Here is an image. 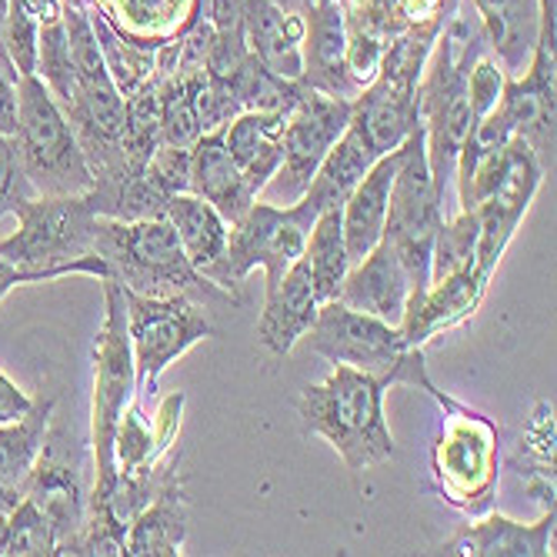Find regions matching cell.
Returning a JSON list of instances; mask_svg holds the SVG:
<instances>
[{"mask_svg": "<svg viewBox=\"0 0 557 557\" xmlns=\"http://www.w3.org/2000/svg\"><path fill=\"white\" fill-rule=\"evenodd\" d=\"M387 384L374 374L334 364L324 384L300 397V418L311 434L324 437L350 471H368L394 458V437L384 421Z\"/></svg>", "mask_w": 557, "mask_h": 557, "instance_id": "6da1fadb", "label": "cell"}, {"mask_svg": "<svg viewBox=\"0 0 557 557\" xmlns=\"http://www.w3.org/2000/svg\"><path fill=\"white\" fill-rule=\"evenodd\" d=\"M14 218L17 231L0 240L4 261L34 271H58L61 277H111L108 264L94 255L97 214L84 194H34L21 200Z\"/></svg>", "mask_w": 557, "mask_h": 557, "instance_id": "7a4b0ae2", "label": "cell"}, {"mask_svg": "<svg viewBox=\"0 0 557 557\" xmlns=\"http://www.w3.org/2000/svg\"><path fill=\"white\" fill-rule=\"evenodd\" d=\"M94 255L108 264V274L137 294H218L208 277H200L168 218L147 221H111L97 218Z\"/></svg>", "mask_w": 557, "mask_h": 557, "instance_id": "3957f363", "label": "cell"}, {"mask_svg": "<svg viewBox=\"0 0 557 557\" xmlns=\"http://www.w3.org/2000/svg\"><path fill=\"white\" fill-rule=\"evenodd\" d=\"M308 344L314 354H321L331 364H344L354 371H364L381 377L387 387L391 384H414L421 391H428L431 397H437L441 391L431 384L428 368H424V354L421 347H411L404 341L400 327L361 314L334 300H324L318 308L314 324L308 327Z\"/></svg>", "mask_w": 557, "mask_h": 557, "instance_id": "277c9868", "label": "cell"}, {"mask_svg": "<svg viewBox=\"0 0 557 557\" xmlns=\"http://www.w3.org/2000/svg\"><path fill=\"white\" fill-rule=\"evenodd\" d=\"M14 144L37 194H87L94 187V171L84 158V147L54 94L37 74H21L17 81Z\"/></svg>", "mask_w": 557, "mask_h": 557, "instance_id": "5b68a950", "label": "cell"}, {"mask_svg": "<svg viewBox=\"0 0 557 557\" xmlns=\"http://www.w3.org/2000/svg\"><path fill=\"white\" fill-rule=\"evenodd\" d=\"M441 221H444V200L428 168L424 127L418 121L414 131L397 147V171H394L387 221H384V237L394 244L404 271H408L411 300H418L431 284V250Z\"/></svg>", "mask_w": 557, "mask_h": 557, "instance_id": "8992f818", "label": "cell"}, {"mask_svg": "<svg viewBox=\"0 0 557 557\" xmlns=\"http://www.w3.org/2000/svg\"><path fill=\"white\" fill-rule=\"evenodd\" d=\"M104 327H100L97 347H94V465H97V484L90 508H100L117 481L114 465V434L121 424V414L137 394V374H134V350L127 334V311H124V290L114 277H104Z\"/></svg>", "mask_w": 557, "mask_h": 557, "instance_id": "52a82bcc", "label": "cell"}, {"mask_svg": "<svg viewBox=\"0 0 557 557\" xmlns=\"http://www.w3.org/2000/svg\"><path fill=\"white\" fill-rule=\"evenodd\" d=\"M318 221V211L308 200H294L290 208H274L264 200H255L250 211L227 227L224 258L211 274V284L221 290H237V284L255 271L264 268L268 284L264 294L281 284L287 268L304 255V240Z\"/></svg>", "mask_w": 557, "mask_h": 557, "instance_id": "ba28073f", "label": "cell"}, {"mask_svg": "<svg viewBox=\"0 0 557 557\" xmlns=\"http://www.w3.org/2000/svg\"><path fill=\"white\" fill-rule=\"evenodd\" d=\"M124 290L127 334L134 350L137 391H154L158 377L187 354L197 341L211 337V321L194 294H168L150 297L131 287Z\"/></svg>", "mask_w": 557, "mask_h": 557, "instance_id": "9c48e42d", "label": "cell"}, {"mask_svg": "<svg viewBox=\"0 0 557 557\" xmlns=\"http://www.w3.org/2000/svg\"><path fill=\"white\" fill-rule=\"evenodd\" d=\"M350 114H354V100L347 97H334L314 87L300 90V97L294 100V108L284 117V134H281L284 154H281L277 174L271 177L284 205H294V200H300V194L308 190L314 171L327 158V150L347 131Z\"/></svg>", "mask_w": 557, "mask_h": 557, "instance_id": "30bf717a", "label": "cell"}, {"mask_svg": "<svg viewBox=\"0 0 557 557\" xmlns=\"http://www.w3.org/2000/svg\"><path fill=\"white\" fill-rule=\"evenodd\" d=\"M497 111L547 171L554 164V40H537L524 77H504Z\"/></svg>", "mask_w": 557, "mask_h": 557, "instance_id": "8fae6325", "label": "cell"}, {"mask_svg": "<svg viewBox=\"0 0 557 557\" xmlns=\"http://www.w3.org/2000/svg\"><path fill=\"white\" fill-rule=\"evenodd\" d=\"M454 414H458V421L447 424L437 441V474L454 500L478 497L474 504H484L494 491V434L481 414H471L458 404H454Z\"/></svg>", "mask_w": 557, "mask_h": 557, "instance_id": "7c38bea8", "label": "cell"}, {"mask_svg": "<svg viewBox=\"0 0 557 557\" xmlns=\"http://www.w3.org/2000/svg\"><path fill=\"white\" fill-rule=\"evenodd\" d=\"M337 300L354 311L400 327L404 311H408V300H411V281L387 237H381L358 264L347 268Z\"/></svg>", "mask_w": 557, "mask_h": 557, "instance_id": "4fadbf2b", "label": "cell"}, {"mask_svg": "<svg viewBox=\"0 0 557 557\" xmlns=\"http://www.w3.org/2000/svg\"><path fill=\"white\" fill-rule=\"evenodd\" d=\"M304 87H314L334 97L354 100L361 87L347 71V27L337 0H314L304 11Z\"/></svg>", "mask_w": 557, "mask_h": 557, "instance_id": "5bb4252c", "label": "cell"}, {"mask_svg": "<svg viewBox=\"0 0 557 557\" xmlns=\"http://www.w3.org/2000/svg\"><path fill=\"white\" fill-rule=\"evenodd\" d=\"M244 44L271 74L300 84L304 77V21L274 0H240Z\"/></svg>", "mask_w": 557, "mask_h": 557, "instance_id": "9a60e30c", "label": "cell"}, {"mask_svg": "<svg viewBox=\"0 0 557 557\" xmlns=\"http://www.w3.org/2000/svg\"><path fill=\"white\" fill-rule=\"evenodd\" d=\"M190 194L205 197L208 205L231 224H237L250 205L258 200V190L247 184L240 168L234 164L231 150L224 147V127L200 134L190 147Z\"/></svg>", "mask_w": 557, "mask_h": 557, "instance_id": "2e32d148", "label": "cell"}, {"mask_svg": "<svg viewBox=\"0 0 557 557\" xmlns=\"http://www.w3.org/2000/svg\"><path fill=\"white\" fill-rule=\"evenodd\" d=\"M321 300L311 284V271L297 258L281 284L264 294V311L258 321V344L271 354H290V347L308 334V327L318 318Z\"/></svg>", "mask_w": 557, "mask_h": 557, "instance_id": "e0dca14e", "label": "cell"}, {"mask_svg": "<svg viewBox=\"0 0 557 557\" xmlns=\"http://www.w3.org/2000/svg\"><path fill=\"white\" fill-rule=\"evenodd\" d=\"M487 281L491 277H484L478 268H468L461 274L431 281L428 290L418 300H411L408 311H404V321H400L404 341H408L411 347H421L437 331L465 321L478 308V300H481Z\"/></svg>", "mask_w": 557, "mask_h": 557, "instance_id": "ac0fdd59", "label": "cell"}, {"mask_svg": "<svg viewBox=\"0 0 557 557\" xmlns=\"http://www.w3.org/2000/svg\"><path fill=\"white\" fill-rule=\"evenodd\" d=\"M24 494L44 511L50 528H54L58 554H77L81 534L87 528V515H84V497L74 468L50 461L40 450V458L24 484Z\"/></svg>", "mask_w": 557, "mask_h": 557, "instance_id": "d6986e66", "label": "cell"}, {"mask_svg": "<svg viewBox=\"0 0 557 557\" xmlns=\"http://www.w3.org/2000/svg\"><path fill=\"white\" fill-rule=\"evenodd\" d=\"M481 30L497 50L504 77H521L541 40V4L537 0H474Z\"/></svg>", "mask_w": 557, "mask_h": 557, "instance_id": "ffe728a7", "label": "cell"}, {"mask_svg": "<svg viewBox=\"0 0 557 557\" xmlns=\"http://www.w3.org/2000/svg\"><path fill=\"white\" fill-rule=\"evenodd\" d=\"M397 171V150L381 154L371 171L361 177V184L350 190V197L341 208V224H344V244L350 264H358L368 250L384 237V221H387V200H391V184Z\"/></svg>", "mask_w": 557, "mask_h": 557, "instance_id": "44dd1931", "label": "cell"}, {"mask_svg": "<svg viewBox=\"0 0 557 557\" xmlns=\"http://www.w3.org/2000/svg\"><path fill=\"white\" fill-rule=\"evenodd\" d=\"M550 534H554V504L534 524H518L511 518L491 515L471 528H465L458 537H450L441 554H468V557H544L550 554Z\"/></svg>", "mask_w": 557, "mask_h": 557, "instance_id": "7402d4cb", "label": "cell"}, {"mask_svg": "<svg viewBox=\"0 0 557 557\" xmlns=\"http://www.w3.org/2000/svg\"><path fill=\"white\" fill-rule=\"evenodd\" d=\"M164 218L171 221L190 268L200 277L211 281L214 268L224 258V247H227V221L208 205L205 197H197L190 190L168 197Z\"/></svg>", "mask_w": 557, "mask_h": 557, "instance_id": "603a6c76", "label": "cell"}, {"mask_svg": "<svg viewBox=\"0 0 557 557\" xmlns=\"http://www.w3.org/2000/svg\"><path fill=\"white\" fill-rule=\"evenodd\" d=\"M287 114H261L244 111L224 127V147L231 150L234 164L258 194L271 184L281 168V134Z\"/></svg>", "mask_w": 557, "mask_h": 557, "instance_id": "cb8c5ba5", "label": "cell"}, {"mask_svg": "<svg viewBox=\"0 0 557 557\" xmlns=\"http://www.w3.org/2000/svg\"><path fill=\"white\" fill-rule=\"evenodd\" d=\"M374 161H377V154L368 147V140L347 124V131L327 150V158L321 161L308 190H304L300 197L308 200L318 214L331 211V208H344V200L350 197L354 187L361 184V177L371 171Z\"/></svg>", "mask_w": 557, "mask_h": 557, "instance_id": "d4e9b609", "label": "cell"}, {"mask_svg": "<svg viewBox=\"0 0 557 557\" xmlns=\"http://www.w3.org/2000/svg\"><path fill=\"white\" fill-rule=\"evenodd\" d=\"M187 541V515H184V491L181 481L171 478L158 497L140 508L134 515V521L124 531V554H154V557H168V554H181Z\"/></svg>", "mask_w": 557, "mask_h": 557, "instance_id": "484cf974", "label": "cell"}, {"mask_svg": "<svg viewBox=\"0 0 557 557\" xmlns=\"http://www.w3.org/2000/svg\"><path fill=\"white\" fill-rule=\"evenodd\" d=\"M50 411H54V397H40L24 418L0 424V491H24L44 450Z\"/></svg>", "mask_w": 557, "mask_h": 557, "instance_id": "4316f807", "label": "cell"}, {"mask_svg": "<svg viewBox=\"0 0 557 557\" xmlns=\"http://www.w3.org/2000/svg\"><path fill=\"white\" fill-rule=\"evenodd\" d=\"M304 264L311 271V284L318 300H334L341 290V281L350 268L347 244H344V224H341V208L321 211L308 240H304Z\"/></svg>", "mask_w": 557, "mask_h": 557, "instance_id": "83f0119b", "label": "cell"}, {"mask_svg": "<svg viewBox=\"0 0 557 557\" xmlns=\"http://www.w3.org/2000/svg\"><path fill=\"white\" fill-rule=\"evenodd\" d=\"M221 84L234 94L240 114L244 111L287 114L294 108V100L300 97V90H304V84H294V81H284V77L271 74L255 54H247L244 64Z\"/></svg>", "mask_w": 557, "mask_h": 557, "instance_id": "f1b7e54d", "label": "cell"}, {"mask_svg": "<svg viewBox=\"0 0 557 557\" xmlns=\"http://www.w3.org/2000/svg\"><path fill=\"white\" fill-rule=\"evenodd\" d=\"M44 87L54 94V100L61 104V111L67 114L74 97H77V71H74V58H71V44H67V30L64 21H44L40 37H37V71H34Z\"/></svg>", "mask_w": 557, "mask_h": 557, "instance_id": "f546056e", "label": "cell"}, {"mask_svg": "<svg viewBox=\"0 0 557 557\" xmlns=\"http://www.w3.org/2000/svg\"><path fill=\"white\" fill-rule=\"evenodd\" d=\"M0 554H58L54 528L27 494L0 518Z\"/></svg>", "mask_w": 557, "mask_h": 557, "instance_id": "4dcf8cb0", "label": "cell"}, {"mask_svg": "<svg viewBox=\"0 0 557 557\" xmlns=\"http://www.w3.org/2000/svg\"><path fill=\"white\" fill-rule=\"evenodd\" d=\"M474 247H478V218L474 211H461L458 218H444L434 234L431 250V281L461 274L474 268Z\"/></svg>", "mask_w": 557, "mask_h": 557, "instance_id": "1f68e13d", "label": "cell"}, {"mask_svg": "<svg viewBox=\"0 0 557 557\" xmlns=\"http://www.w3.org/2000/svg\"><path fill=\"white\" fill-rule=\"evenodd\" d=\"M34 194L37 190L30 187V181L24 174V164H21L14 137L0 134V218L14 214L21 200H27Z\"/></svg>", "mask_w": 557, "mask_h": 557, "instance_id": "d6a6232c", "label": "cell"}, {"mask_svg": "<svg viewBox=\"0 0 557 557\" xmlns=\"http://www.w3.org/2000/svg\"><path fill=\"white\" fill-rule=\"evenodd\" d=\"M500 90H504V71L481 58L474 61V67L468 71V104H471V121L487 117L497 104H500Z\"/></svg>", "mask_w": 557, "mask_h": 557, "instance_id": "836d02e7", "label": "cell"}, {"mask_svg": "<svg viewBox=\"0 0 557 557\" xmlns=\"http://www.w3.org/2000/svg\"><path fill=\"white\" fill-rule=\"evenodd\" d=\"M17 67L11 58H0V134L14 137L17 131Z\"/></svg>", "mask_w": 557, "mask_h": 557, "instance_id": "e575fe53", "label": "cell"}, {"mask_svg": "<svg viewBox=\"0 0 557 557\" xmlns=\"http://www.w3.org/2000/svg\"><path fill=\"white\" fill-rule=\"evenodd\" d=\"M30 397L0 371V424H8V421H17V418H24L27 411H30Z\"/></svg>", "mask_w": 557, "mask_h": 557, "instance_id": "d590c367", "label": "cell"}, {"mask_svg": "<svg viewBox=\"0 0 557 557\" xmlns=\"http://www.w3.org/2000/svg\"><path fill=\"white\" fill-rule=\"evenodd\" d=\"M61 277L58 271H34V268H21V264H11L0 258V297H4L8 290L21 287V284H37V281H54Z\"/></svg>", "mask_w": 557, "mask_h": 557, "instance_id": "8d00e7d4", "label": "cell"}, {"mask_svg": "<svg viewBox=\"0 0 557 557\" xmlns=\"http://www.w3.org/2000/svg\"><path fill=\"white\" fill-rule=\"evenodd\" d=\"M541 4V40H554V11L557 0H537Z\"/></svg>", "mask_w": 557, "mask_h": 557, "instance_id": "74e56055", "label": "cell"}, {"mask_svg": "<svg viewBox=\"0 0 557 557\" xmlns=\"http://www.w3.org/2000/svg\"><path fill=\"white\" fill-rule=\"evenodd\" d=\"M274 4L284 8V11H290V14H304V11L314 4V0H274Z\"/></svg>", "mask_w": 557, "mask_h": 557, "instance_id": "f35d334b", "label": "cell"}, {"mask_svg": "<svg viewBox=\"0 0 557 557\" xmlns=\"http://www.w3.org/2000/svg\"><path fill=\"white\" fill-rule=\"evenodd\" d=\"M8 8H11V0H0V30H4V17H8ZM0 58H8V54H4V44H0Z\"/></svg>", "mask_w": 557, "mask_h": 557, "instance_id": "ab89813d", "label": "cell"}]
</instances>
